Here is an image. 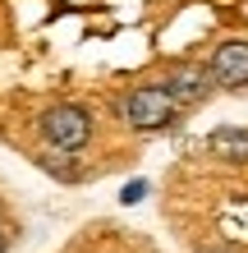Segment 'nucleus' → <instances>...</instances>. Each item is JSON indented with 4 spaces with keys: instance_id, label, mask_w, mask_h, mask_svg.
Listing matches in <instances>:
<instances>
[{
    "instance_id": "nucleus-1",
    "label": "nucleus",
    "mask_w": 248,
    "mask_h": 253,
    "mask_svg": "<svg viewBox=\"0 0 248 253\" xmlns=\"http://www.w3.org/2000/svg\"><path fill=\"white\" fill-rule=\"evenodd\" d=\"M115 111H120V120H124L129 129L156 133V129H170V125H175L179 101H175V97L166 92V83H161V87H134V92H124L120 101H115Z\"/></svg>"
},
{
    "instance_id": "nucleus-2",
    "label": "nucleus",
    "mask_w": 248,
    "mask_h": 253,
    "mask_svg": "<svg viewBox=\"0 0 248 253\" xmlns=\"http://www.w3.org/2000/svg\"><path fill=\"white\" fill-rule=\"evenodd\" d=\"M37 129H41V138H46L55 152H78V147L92 138V115L83 106H74V101H60V106H51L37 120Z\"/></svg>"
},
{
    "instance_id": "nucleus-3",
    "label": "nucleus",
    "mask_w": 248,
    "mask_h": 253,
    "mask_svg": "<svg viewBox=\"0 0 248 253\" xmlns=\"http://www.w3.org/2000/svg\"><path fill=\"white\" fill-rule=\"evenodd\" d=\"M207 74H212V83H221V87H244L248 83V42H225V46H216Z\"/></svg>"
},
{
    "instance_id": "nucleus-4",
    "label": "nucleus",
    "mask_w": 248,
    "mask_h": 253,
    "mask_svg": "<svg viewBox=\"0 0 248 253\" xmlns=\"http://www.w3.org/2000/svg\"><path fill=\"white\" fill-rule=\"evenodd\" d=\"M166 92L179 101V106H198V101L212 92V74H207V65H175V74L166 79Z\"/></svg>"
},
{
    "instance_id": "nucleus-5",
    "label": "nucleus",
    "mask_w": 248,
    "mask_h": 253,
    "mask_svg": "<svg viewBox=\"0 0 248 253\" xmlns=\"http://www.w3.org/2000/svg\"><path fill=\"white\" fill-rule=\"evenodd\" d=\"M212 152L225 161H248V133L244 129H216L212 133Z\"/></svg>"
},
{
    "instance_id": "nucleus-6",
    "label": "nucleus",
    "mask_w": 248,
    "mask_h": 253,
    "mask_svg": "<svg viewBox=\"0 0 248 253\" xmlns=\"http://www.w3.org/2000/svg\"><path fill=\"white\" fill-rule=\"evenodd\" d=\"M41 166H46L55 180H78V166L69 161V152H55V147H51V152L41 157Z\"/></svg>"
},
{
    "instance_id": "nucleus-7",
    "label": "nucleus",
    "mask_w": 248,
    "mask_h": 253,
    "mask_svg": "<svg viewBox=\"0 0 248 253\" xmlns=\"http://www.w3.org/2000/svg\"><path fill=\"white\" fill-rule=\"evenodd\" d=\"M142 198H147V180H129V184L120 189V203H124V207H134V203H142Z\"/></svg>"
},
{
    "instance_id": "nucleus-8",
    "label": "nucleus",
    "mask_w": 248,
    "mask_h": 253,
    "mask_svg": "<svg viewBox=\"0 0 248 253\" xmlns=\"http://www.w3.org/2000/svg\"><path fill=\"white\" fill-rule=\"evenodd\" d=\"M198 253H230L225 244H198Z\"/></svg>"
},
{
    "instance_id": "nucleus-9",
    "label": "nucleus",
    "mask_w": 248,
    "mask_h": 253,
    "mask_svg": "<svg viewBox=\"0 0 248 253\" xmlns=\"http://www.w3.org/2000/svg\"><path fill=\"white\" fill-rule=\"evenodd\" d=\"M0 253H5V226H0Z\"/></svg>"
}]
</instances>
